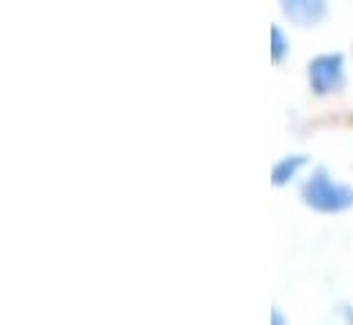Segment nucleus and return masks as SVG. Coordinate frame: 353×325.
I'll return each instance as SVG.
<instances>
[{"mask_svg":"<svg viewBox=\"0 0 353 325\" xmlns=\"http://www.w3.org/2000/svg\"><path fill=\"white\" fill-rule=\"evenodd\" d=\"M290 50V39L288 33L282 30V25H271V61L274 63H282L285 55Z\"/></svg>","mask_w":353,"mask_h":325,"instance_id":"39448f33","label":"nucleus"},{"mask_svg":"<svg viewBox=\"0 0 353 325\" xmlns=\"http://www.w3.org/2000/svg\"><path fill=\"white\" fill-rule=\"evenodd\" d=\"M279 8L299 28H315L329 11V6L323 0H282Z\"/></svg>","mask_w":353,"mask_h":325,"instance_id":"7ed1b4c3","label":"nucleus"},{"mask_svg":"<svg viewBox=\"0 0 353 325\" xmlns=\"http://www.w3.org/2000/svg\"><path fill=\"white\" fill-rule=\"evenodd\" d=\"M301 167H307V156H304V154H288V156H282L279 162L274 164V169H271V183H274V186L290 183V180L299 175Z\"/></svg>","mask_w":353,"mask_h":325,"instance_id":"20e7f679","label":"nucleus"},{"mask_svg":"<svg viewBox=\"0 0 353 325\" xmlns=\"http://www.w3.org/2000/svg\"><path fill=\"white\" fill-rule=\"evenodd\" d=\"M307 82L310 90L318 96L340 93L348 82L345 74V55L343 52H321L307 63Z\"/></svg>","mask_w":353,"mask_h":325,"instance_id":"f03ea898","label":"nucleus"},{"mask_svg":"<svg viewBox=\"0 0 353 325\" xmlns=\"http://www.w3.org/2000/svg\"><path fill=\"white\" fill-rule=\"evenodd\" d=\"M271 325H288V320H285V312H282L279 306H274V309H271Z\"/></svg>","mask_w":353,"mask_h":325,"instance_id":"423d86ee","label":"nucleus"},{"mask_svg":"<svg viewBox=\"0 0 353 325\" xmlns=\"http://www.w3.org/2000/svg\"><path fill=\"white\" fill-rule=\"evenodd\" d=\"M301 200L318 213H343L353 208V186L337 180L326 167H315L301 183Z\"/></svg>","mask_w":353,"mask_h":325,"instance_id":"f257e3e1","label":"nucleus"}]
</instances>
